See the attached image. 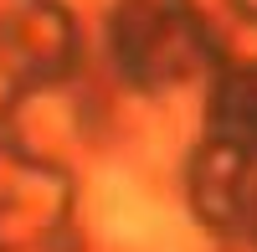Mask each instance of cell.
Masks as SVG:
<instances>
[{"label": "cell", "instance_id": "1", "mask_svg": "<svg viewBox=\"0 0 257 252\" xmlns=\"http://www.w3.org/2000/svg\"><path fill=\"white\" fill-rule=\"evenodd\" d=\"M103 221L123 242H144L155 232V211H149V201L128 180H103Z\"/></svg>", "mask_w": 257, "mask_h": 252}]
</instances>
